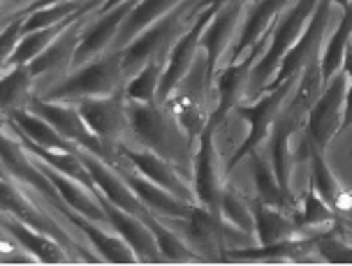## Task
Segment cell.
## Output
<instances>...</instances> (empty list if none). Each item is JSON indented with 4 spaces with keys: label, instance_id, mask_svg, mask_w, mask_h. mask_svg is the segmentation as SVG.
<instances>
[{
    "label": "cell",
    "instance_id": "obj_11",
    "mask_svg": "<svg viewBox=\"0 0 352 266\" xmlns=\"http://www.w3.org/2000/svg\"><path fill=\"white\" fill-rule=\"evenodd\" d=\"M218 10H220L218 5H209L202 14L195 19V23L188 28V33L176 40L172 52L167 56V67H165V74H162V81L158 88V104H165L167 100L172 98L176 86H179L181 81L188 77V72L192 69L195 60H197L195 56H197V52H202V35Z\"/></svg>",
    "mask_w": 352,
    "mask_h": 266
},
{
    "label": "cell",
    "instance_id": "obj_7",
    "mask_svg": "<svg viewBox=\"0 0 352 266\" xmlns=\"http://www.w3.org/2000/svg\"><path fill=\"white\" fill-rule=\"evenodd\" d=\"M348 72L338 69L334 79L329 81L318 102L306 116V135L308 146H316L320 151H327L329 142L338 132H343V118H345V98H348Z\"/></svg>",
    "mask_w": 352,
    "mask_h": 266
},
{
    "label": "cell",
    "instance_id": "obj_36",
    "mask_svg": "<svg viewBox=\"0 0 352 266\" xmlns=\"http://www.w3.org/2000/svg\"><path fill=\"white\" fill-rule=\"evenodd\" d=\"M338 213L320 197L316 190H308L304 199V211L299 213L301 227H334L338 225Z\"/></svg>",
    "mask_w": 352,
    "mask_h": 266
},
{
    "label": "cell",
    "instance_id": "obj_35",
    "mask_svg": "<svg viewBox=\"0 0 352 266\" xmlns=\"http://www.w3.org/2000/svg\"><path fill=\"white\" fill-rule=\"evenodd\" d=\"M318 255L324 262L334 264H352V245H348L341 239V223L334 227H327L324 232L316 234Z\"/></svg>",
    "mask_w": 352,
    "mask_h": 266
},
{
    "label": "cell",
    "instance_id": "obj_10",
    "mask_svg": "<svg viewBox=\"0 0 352 266\" xmlns=\"http://www.w3.org/2000/svg\"><path fill=\"white\" fill-rule=\"evenodd\" d=\"M81 116L96 135L107 144H121L132 139V125L128 113V95L116 91L104 98H88L77 102Z\"/></svg>",
    "mask_w": 352,
    "mask_h": 266
},
{
    "label": "cell",
    "instance_id": "obj_27",
    "mask_svg": "<svg viewBox=\"0 0 352 266\" xmlns=\"http://www.w3.org/2000/svg\"><path fill=\"white\" fill-rule=\"evenodd\" d=\"M3 118H10L19 130L23 132L28 139H33L35 144H40L44 148L52 151H65V153H77V144L70 142L67 137H63L58 130L54 128L49 120H44L37 113L28 109H14L10 113H3Z\"/></svg>",
    "mask_w": 352,
    "mask_h": 266
},
{
    "label": "cell",
    "instance_id": "obj_30",
    "mask_svg": "<svg viewBox=\"0 0 352 266\" xmlns=\"http://www.w3.org/2000/svg\"><path fill=\"white\" fill-rule=\"evenodd\" d=\"M250 157H253V176H255L257 199L264 201V204H269V206H274V208H280V211L297 213L294 197L280 188V183H278V179H276V172H274L272 164H269V160H264L257 151H253Z\"/></svg>",
    "mask_w": 352,
    "mask_h": 266
},
{
    "label": "cell",
    "instance_id": "obj_17",
    "mask_svg": "<svg viewBox=\"0 0 352 266\" xmlns=\"http://www.w3.org/2000/svg\"><path fill=\"white\" fill-rule=\"evenodd\" d=\"M77 155L81 157V162L86 164V169L93 176V183H96L98 190L104 195L107 199H111L116 206L125 208V211L140 215L142 220L148 218L151 211L146 208V204H144V201L135 195V190H132L130 183L125 181L121 169L111 167V164L104 162L102 157L88 153V151H84V148H79Z\"/></svg>",
    "mask_w": 352,
    "mask_h": 266
},
{
    "label": "cell",
    "instance_id": "obj_37",
    "mask_svg": "<svg viewBox=\"0 0 352 266\" xmlns=\"http://www.w3.org/2000/svg\"><path fill=\"white\" fill-rule=\"evenodd\" d=\"M343 69L348 72V98H345V118H343V132L352 125V40L345 49V58H343Z\"/></svg>",
    "mask_w": 352,
    "mask_h": 266
},
{
    "label": "cell",
    "instance_id": "obj_40",
    "mask_svg": "<svg viewBox=\"0 0 352 266\" xmlns=\"http://www.w3.org/2000/svg\"><path fill=\"white\" fill-rule=\"evenodd\" d=\"M121 3H125V0H107L104 3V8H102V12H109V10H114V8H118Z\"/></svg>",
    "mask_w": 352,
    "mask_h": 266
},
{
    "label": "cell",
    "instance_id": "obj_21",
    "mask_svg": "<svg viewBox=\"0 0 352 266\" xmlns=\"http://www.w3.org/2000/svg\"><path fill=\"white\" fill-rule=\"evenodd\" d=\"M121 172L125 176V181L130 183V188L135 190L137 197L146 204L151 213L158 215V218H188V215L192 213V208L197 206V204H190V201L176 197L174 192L160 188L158 183L148 181L146 176L132 167V162H130V167L121 169Z\"/></svg>",
    "mask_w": 352,
    "mask_h": 266
},
{
    "label": "cell",
    "instance_id": "obj_18",
    "mask_svg": "<svg viewBox=\"0 0 352 266\" xmlns=\"http://www.w3.org/2000/svg\"><path fill=\"white\" fill-rule=\"evenodd\" d=\"M287 3H290V0H255V5H250L246 21H243L241 37H239L228 65L230 63L243 60L250 52L264 54L276 26H278V21H274V19L278 16V12L285 8Z\"/></svg>",
    "mask_w": 352,
    "mask_h": 266
},
{
    "label": "cell",
    "instance_id": "obj_20",
    "mask_svg": "<svg viewBox=\"0 0 352 266\" xmlns=\"http://www.w3.org/2000/svg\"><path fill=\"white\" fill-rule=\"evenodd\" d=\"M58 211L63 213V218H65L67 223H72L88 241H91L93 248L98 250L100 259H107V262H111V264H135L137 262L135 250L125 243V239L121 236V234H116L114 236L111 232H107V227L109 225L86 218V215L77 213L67 204H63Z\"/></svg>",
    "mask_w": 352,
    "mask_h": 266
},
{
    "label": "cell",
    "instance_id": "obj_3",
    "mask_svg": "<svg viewBox=\"0 0 352 266\" xmlns=\"http://www.w3.org/2000/svg\"><path fill=\"white\" fill-rule=\"evenodd\" d=\"M0 190H3V211L5 213H12L14 218L21 220V223L33 227V230L54 236L58 243H63L67 250H70L74 262H79V259H86V262H98V259H100V255L88 252L77 239H72V234L67 232L65 227H60L58 223H56L52 211H47V206H49L47 201H44L37 192H33L30 188L21 186L14 176L3 172V183H0Z\"/></svg>",
    "mask_w": 352,
    "mask_h": 266
},
{
    "label": "cell",
    "instance_id": "obj_39",
    "mask_svg": "<svg viewBox=\"0 0 352 266\" xmlns=\"http://www.w3.org/2000/svg\"><path fill=\"white\" fill-rule=\"evenodd\" d=\"M54 3H60V0H35L33 5H28L26 10H21L23 14H30L33 10H40V8H47V5H54Z\"/></svg>",
    "mask_w": 352,
    "mask_h": 266
},
{
    "label": "cell",
    "instance_id": "obj_31",
    "mask_svg": "<svg viewBox=\"0 0 352 266\" xmlns=\"http://www.w3.org/2000/svg\"><path fill=\"white\" fill-rule=\"evenodd\" d=\"M352 40V3L345 8L343 21L334 35H331L329 44H327L322 58H320V67H322V81L324 86L334 79V74L338 69H343V58H345V49Z\"/></svg>",
    "mask_w": 352,
    "mask_h": 266
},
{
    "label": "cell",
    "instance_id": "obj_8",
    "mask_svg": "<svg viewBox=\"0 0 352 266\" xmlns=\"http://www.w3.org/2000/svg\"><path fill=\"white\" fill-rule=\"evenodd\" d=\"M248 0H232L228 5H220L216 16L206 26L202 35V49L206 58V77L213 86V79L220 72V63L230 60L239 37H241V21H246Z\"/></svg>",
    "mask_w": 352,
    "mask_h": 266
},
{
    "label": "cell",
    "instance_id": "obj_15",
    "mask_svg": "<svg viewBox=\"0 0 352 266\" xmlns=\"http://www.w3.org/2000/svg\"><path fill=\"white\" fill-rule=\"evenodd\" d=\"M140 0H125L118 8L109 10V12H100L96 23L86 28L84 37H81V44L74 54L72 60V69H77L86 63L100 58L102 54L111 52L116 44V37L121 33V26L125 23V19L130 16V12L137 8Z\"/></svg>",
    "mask_w": 352,
    "mask_h": 266
},
{
    "label": "cell",
    "instance_id": "obj_1",
    "mask_svg": "<svg viewBox=\"0 0 352 266\" xmlns=\"http://www.w3.org/2000/svg\"><path fill=\"white\" fill-rule=\"evenodd\" d=\"M209 5H211L209 0H184V3L176 5L169 14L158 19L153 26H148L144 30L130 47H125L123 65H125V77H128V81L135 77L142 67H146L151 60L167 58L176 40L188 33V28L195 23V19L202 14Z\"/></svg>",
    "mask_w": 352,
    "mask_h": 266
},
{
    "label": "cell",
    "instance_id": "obj_33",
    "mask_svg": "<svg viewBox=\"0 0 352 266\" xmlns=\"http://www.w3.org/2000/svg\"><path fill=\"white\" fill-rule=\"evenodd\" d=\"M86 3H88V0H60V3H54V5H47V8L33 10L26 16L23 35L33 33V30H40V28L56 26V23H60V21H67V19H72L77 12L84 10Z\"/></svg>",
    "mask_w": 352,
    "mask_h": 266
},
{
    "label": "cell",
    "instance_id": "obj_4",
    "mask_svg": "<svg viewBox=\"0 0 352 266\" xmlns=\"http://www.w3.org/2000/svg\"><path fill=\"white\" fill-rule=\"evenodd\" d=\"M320 0H299L294 8L283 16L280 26H276L272 40H269L267 49L260 56V60L255 63L253 72H250L248 81V95L246 98L255 100L257 95L267 93L269 84L274 81L276 72H278L283 58L287 56V52L299 42V37L304 35V30L311 21V16L316 14Z\"/></svg>",
    "mask_w": 352,
    "mask_h": 266
},
{
    "label": "cell",
    "instance_id": "obj_34",
    "mask_svg": "<svg viewBox=\"0 0 352 266\" xmlns=\"http://www.w3.org/2000/svg\"><path fill=\"white\" fill-rule=\"evenodd\" d=\"M220 215L228 220L230 225L239 227V230L255 234V218H253V208L250 201H246L239 192H234L230 186L223 192V204H220Z\"/></svg>",
    "mask_w": 352,
    "mask_h": 266
},
{
    "label": "cell",
    "instance_id": "obj_26",
    "mask_svg": "<svg viewBox=\"0 0 352 266\" xmlns=\"http://www.w3.org/2000/svg\"><path fill=\"white\" fill-rule=\"evenodd\" d=\"M308 153H311V190H316L338 215L352 213V190H345L334 179L324 162V151L308 146Z\"/></svg>",
    "mask_w": 352,
    "mask_h": 266
},
{
    "label": "cell",
    "instance_id": "obj_29",
    "mask_svg": "<svg viewBox=\"0 0 352 266\" xmlns=\"http://www.w3.org/2000/svg\"><path fill=\"white\" fill-rule=\"evenodd\" d=\"M184 3V0H140L137 8L130 12V16L125 19L121 26V33L116 37L114 49H125L140 37L148 26H153L158 19L169 14L176 5Z\"/></svg>",
    "mask_w": 352,
    "mask_h": 266
},
{
    "label": "cell",
    "instance_id": "obj_14",
    "mask_svg": "<svg viewBox=\"0 0 352 266\" xmlns=\"http://www.w3.org/2000/svg\"><path fill=\"white\" fill-rule=\"evenodd\" d=\"M96 192H98V199L102 204L104 213H107V220H109V227L114 230L116 234H121L125 239V243L135 250L137 255V262H144V264H158V262H165L160 252V245L155 241V234L153 230L144 223L140 215L125 211V208L116 206L111 199H107L102 192L98 190L96 186Z\"/></svg>",
    "mask_w": 352,
    "mask_h": 266
},
{
    "label": "cell",
    "instance_id": "obj_28",
    "mask_svg": "<svg viewBox=\"0 0 352 266\" xmlns=\"http://www.w3.org/2000/svg\"><path fill=\"white\" fill-rule=\"evenodd\" d=\"M37 95V81L30 65H12L3 69L0 81V107L3 113L14 109H28V102Z\"/></svg>",
    "mask_w": 352,
    "mask_h": 266
},
{
    "label": "cell",
    "instance_id": "obj_13",
    "mask_svg": "<svg viewBox=\"0 0 352 266\" xmlns=\"http://www.w3.org/2000/svg\"><path fill=\"white\" fill-rule=\"evenodd\" d=\"M116 146L132 162V167L146 176L148 181L158 183L160 188L174 192L176 197L190 201V204H197L195 188L181 176V167L174 160H169V157L155 153V151H151V148H144L140 144L121 142V144H116Z\"/></svg>",
    "mask_w": 352,
    "mask_h": 266
},
{
    "label": "cell",
    "instance_id": "obj_41",
    "mask_svg": "<svg viewBox=\"0 0 352 266\" xmlns=\"http://www.w3.org/2000/svg\"><path fill=\"white\" fill-rule=\"evenodd\" d=\"M209 3L211 5H218V8H220V5H228V3H232V0H209ZM248 3H250V0H248Z\"/></svg>",
    "mask_w": 352,
    "mask_h": 266
},
{
    "label": "cell",
    "instance_id": "obj_25",
    "mask_svg": "<svg viewBox=\"0 0 352 266\" xmlns=\"http://www.w3.org/2000/svg\"><path fill=\"white\" fill-rule=\"evenodd\" d=\"M250 208H253V218H255V239L260 245L292 239L301 230L299 213L280 211V208L264 204L260 199L250 201Z\"/></svg>",
    "mask_w": 352,
    "mask_h": 266
},
{
    "label": "cell",
    "instance_id": "obj_9",
    "mask_svg": "<svg viewBox=\"0 0 352 266\" xmlns=\"http://www.w3.org/2000/svg\"><path fill=\"white\" fill-rule=\"evenodd\" d=\"M102 8H104V3H98V5H93V8H88L84 14H79L74 19L72 26H67L63 30L60 37L47 49V52L28 63L35 74V81H37V95H42V86H44V79L47 77L58 74L60 79H65L67 74L72 72V60H74V54H77V49L81 44V37H84L86 28L91 26V21L98 19Z\"/></svg>",
    "mask_w": 352,
    "mask_h": 266
},
{
    "label": "cell",
    "instance_id": "obj_16",
    "mask_svg": "<svg viewBox=\"0 0 352 266\" xmlns=\"http://www.w3.org/2000/svg\"><path fill=\"white\" fill-rule=\"evenodd\" d=\"M331 3H334V0H320V3H318V10H316V14L311 16V21H308L304 35L299 37V42L294 44L290 52H287L285 58H283L278 72H276V77H274L272 84H269L267 91L280 86L283 81H287L292 77H299L301 69L306 67V63L318 58L320 47H322L327 19H329V12H331Z\"/></svg>",
    "mask_w": 352,
    "mask_h": 266
},
{
    "label": "cell",
    "instance_id": "obj_12",
    "mask_svg": "<svg viewBox=\"0 0 352 266\" xmlns=\"http://www.w3.org/2000/svg\"><path fill=\"white\" fill-rule=\"evenodd\" d=\"M213 132H216V125H206L204 132L199 135V146L197 153H195V197H197V204L209 208L211 213L220 215V204H223V192L228 188V181L225 176L228 172L223 169V162L216 153V146H213Z\"/></svg>",
    "mask_w": 352,
    "mask_h": 266
},
{
    "label": "cell",
    "instance_id": "obj_42",
    "mask_svg": "<svg viewBox=\"0 0 352 266\" xmlns=\"http://www.w3.org/2000/svg\"><path fill=\"white\" fill-rule=\"evenodd\" d=\"M334 3H338V5H341V8L345 10V8H348V5L352 3V0H334Z\"/></svg>",
    "mask_w": 352,
    "mask_h": 266
},
{
    "label": "cell",
    "instance_id": "obj_2",
    "mask_svg": "<svg viewBox=\"0 0 352 266\" xmlns=\"http://www.w3.org/2000/svg\"><path fill=\"white\" fill-rule=\"evenodd\" d=\"M128 84L123 65V49H111L100 58L72 69L65 79L56 81L47 93L40 95L52 102L77 104L88 98H104L116 91H123Z\"/></svg>",
    "mask_w": 352,
    "mask_h": 266
},
{
    "label": "cell",
    "instance_id": "obj_32",
    "mask_svg": "<svg viewBox=\"0 0 352 266\" xmlns=\"http://www.w3.org/2000/svg\"><path fill=\"white\" fill-rule=\"evenodd\" d=\"M167 58H155L151 60L146 67H142L140 72L125 84V95L128 100H137V102H158V88L165 74Z\"/></svg>",
    "mask_w": 352,
    "mask_h": 266
},
{
    "label": "cell",
    "instance_id": "obj_19",
    "mask_svg": "<svg viewBox=\"0 0 352 266\" xmlns=\"http://www.w3.org/2000/svg\"><path fill=\"white\" fill-rule=\"evenodd\" d=\"M257 56L260 52H250L246 58L239 63H230L225 65L213 79V88H216V107L211 111L209 123L220 128V123L225 120V116L236 109L241 104V100L248 95V81H250V72H253Z\"/></svg>",
    "mask_w": 352,
    "mask_h": 266
},
{
    "label": "cell",
    "instance_id": "obj_23",
    "mask_svg": "<svg viewBox=\"0 0 352 266\" xmlns=\"http://www.w3.org/2000/svg\"><path fill=\"white\" fill-rule=\"evenodd\" d=\"M30 155H33V153H30ZM35 160H37V164H40L42 172L52 179V183L56 186V190L60 192V197H63V201H65L67 206L74 208V211L81 213V215H86V218L109 225L104 208H102V204H100V199H98L96 188L86 186L84 181L74 179V176H67V174L58 172V169L49 167L47 162L40 160V157H35Z\"/></svg>",
    "mask_w": 352,
    "mask_h": 266
},
{
    "label": "cell",
    "instance_id": "obj_43",
    "mask_svg": "<svg viewBox=\"0 0 352 266\" xmlns=\"http://www.w3.org/2000/svg\"><path fill=\"white\" fill-rule=\"evenodd\" d=\"M3 3H8V0H3Z\"/></svg>",
    "mask_w": 352,
    "mask_h": 266
},
{
    "label": "cell",
    "instance_id": "obj_24",
    "mask_svg": "<svg viewBox=\"0 0 352 266\" xmlns=\"http://www.w3.org/2000/svg\"><path fill=\"white\" fill-rule=\"evenodd\" d=\"M318 252L316 236L313 239H285L267 245H248V248H234L225 259L236 262H311Z\"/></svg>",
    "mask_w": 352,
    "mask_h": 266
},
{
    "label": "cell",
    "instance_id": "obj_22",
    "mask_svg": "<svg viewBox=\"0 0 352 266\" xmlns=\"http://www.w3.org/2000/svg\"><path fill=\"white\" fill-rule=\"evenodd\" d=\"M3 232H8L23 250L30 252L42 264H65L72 259L70 250L63 243H58L54 236L33 230V227H28L26 223H21L19 218L5 211H3Z\"/></svg>",
    "mask_w": 352,
    "mask_h": 266
},
{
    "label": "cell",
    "instance_id": "obj_38",
    "mask_svg": "<svg viewBox=\"0 0 352 266\" xmlns=\"http://www.w3.org/2000/svg\"><path fill=\"white\" fill-rule=\"evenodd\" d=\"M35 0H8V3L3 5V16H8V14H14V12H21V10H26L28 5H33Z\"/></svg>",
    "mask_w": 352,
    "mask_h": 266
},
{
    "label": "cell",
    "instance_id": "obj_5",
    "mask_svg": "<svg viewBox=\"0 0 352 266\" xmlns=\"http://www.w3.org/2000/svg\"><path fill=\"white\" fill-rule=\"evenodd\" d=\"M128 113L132 125V139L140 146L151 148L155 153L169 157L181 167V144H190L186 135L181 137V125L176 123L172 111L158 102H137L128 100Z\"/></svg>",
    "mask_w": 352,
    "mask_h": 266
},
{
    "label": "cell",
    "instance_id": "obj_6",
    "mask_svg": "<svg viewBox=\"0 0 352 266\" xmlns=\"http://www.w3.org/2000/svg\"><path fill=\"white\" fill-rule=\"evenodd\" d=\"M294 86H297V77L283 81L280 86H276V88H272V91H267L260 100H255L253 104H243V107L239 104L236 107L239 116L246 118L248 123H250V132H248L246 142H243L241 146L234 151V155H232L230 160L225 162V172L230 174L232 169H234L236 164L241 162V157L250 155L253 151H260L264 139L272 137V128H274L276 118H278V113L283 109V104L287 102V98L292 95Z\"/></svg>",
    "mask_w": 352,
    "mask_h": 266
}]
</instances>
